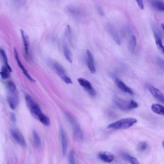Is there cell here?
<instances>
[{"mask_svg": "<svg viewBox=\"0 0 164 164\" xmlns=\"http://www.w3.org/2000/svg\"><path fill=\"white\" fill-rule=\"evenodd\" d=\"M148 144L145 142H140L138 146V149L140 151H144L146 150L148 148Z\"/></svg>", "mask_w": 164, "mask_h": 164, "instance_id": "obj_28", "label": "cell"}, {"mask_svg": "<svg viewBox=\"0 0 164 164\" xmlns=\"http://www.w3.org/2000/svg\"><path fill=\"white\" fill-rule=\"evenodd\" d=\"M26 103L31 113L36 119H38L43 124L48 125L50 123L49 118L43 114L39 105L29 95L25 97Z\"/></svg>", "mask_w": 164, "mask_h": 164, "instance_id": "obj_1", "label": "cell"}, {"mask_svg": "<svg viewBox=\"0 0 164 164\" xmlns=\"http://www.w3.org/2000/svg\"><path fill=\"white\" fill-rule=\"evenodd\" d=\"M151 109L154 113L158 114L163 116L164 114V107L162 105L158 103L152 104L151 106Z\"/></svg>", "mask_w": 164, "mask_h": 164, "instance_id": "obj_19", "label": "cell"}, {"mask_svg": "<svg viewBox=\"0 0 164 164\" xmlns=\"http://www.w3.org/2000/svg\"><path fill=\"white\" fill-rule=\"evenodd\" d=\"M114 102L120 110L124 111L131 110L139 106L137 102L133 100H126L115 98L114 99Z\"/></svg>", "mask_w": 164, "mask_h": 164, "instance_id": "obj_4", "label": "cell"}, {"mask_svg": "<svg viewBox=\"0 0 164 164\" xmlns=\"http://www.w3.org/2000/svg\"><path fill=\"white\" fill-rule=\"evenodd\" d=\"M0 56H1V59L5 63V66H6L10 72L12 71L11 70V68L8 64V60L6 54H5V51L4 50L1 48H0Z\"/></svg>", "mask_w": 164, "mask_h": 164, "instance_id": "obj_26", "label": "cell"}, {"mask_svg": "<svg viewBox=\"0 0 164 164\" xmlns=\"http://www.w3.org/2000/svg\"><path fill=\"white\" fill-rule=\"evenodd\" d=\"M78 81L80 85L91 96L94 97L96 96L97 93L96 91L91 83L88 80L84 78H80L78 79Z\"/></svg>", "mask_w": 164, "mask_h": 164, "instance_id": "obj_7", "label": "cell"}, {"mask_svg": "<svg viewBox=\"0 0 164 164\" xmlns=\"http://www.w3.org/2000/svg\"><path fill=\"white\" fill-rule=\"evenodd\" d=\"M161 27H162L163 30L164 29V24H161Z\"/></svg>", "mask_w": 164, "mask_h": 164, "instance_id": "obj_34", "label": "cell"}, {"mask_svg": "<svg viewBox=\"0 0 164 164\" xmlns=\"http://www.w3.org/2000/svg\"><path fill=\"white\" fill-rule=\"evenodd\" d=\"M10 71L6 66H3L0 71V75L3 79L6 80L9 78L10 76Z\"/></svg>", "mask_w": 164, "mask_h": 164, "instance_id": "obj_23", "label": "cell"}, {"mask_svg": "<svg viewBox=\"0 0 164 164\" xmlns=\"http://www.w3.org/2000/svg\"><path fill=\"white\" fill-rule=\"evenodd\" d=\"M63 50L65 57L68 61L70 63H72L71 51L67 44H65L63 45Z\"/></svg>", "mask_w": 164, "mask_h": 164, "instance_id": "obj_20", "label": "cell"}, {"mask_svg": "<svg viewBox=\"0 0 164 164\" xmlns=\"http://www.w3.org/2000/svg\"><path fill=\"white\" fill-rule=\"evenodd\" d=\"M152 29L154 34L155 43H156L157 47L161 52L163 53L164 46L160 34L157 29L154 27H152Z\"/></svg>", "mask_w": 164, "mask_h": 164, "instance_id": "obj_12", "label": "cell"}, {"mask_svg": "<svg viewBox=\"0 0 164 164\" xmlns=\"http://www.w3.org/2000/svg\"><path fill=\"white\" fill-rule=\"evenodd\" d=\"M20 31L24 43L25 55L28 57L29 56V48L30 44L29 38L27 34L23 30L21 29Z\"/></svg>", "mask_w": 164, "mask_h": 164, "instance_id": "obj_17", "label": "cell"}, {"mask_svg": "<svg viewBox=\"0 0 164 164\" xmlns=\"http://www.w3.org/2000/svg\"><path fill=\"white\" fill-rule=\"evenodd\" d=\"M116 84L120 90L125 93H127L131 95H134V93L131 89L127 86L124 83L118 79H116Z\"/></svg>", "mask_w": 164, "mask_h": 164, "instance_id": "obj_16", "label": "cell"}, {"mask_svg": "<svg viewBox=\"0 0 164 164\" xmlns=\"http://www.w3.org/2000/svg\"><path fill=\"white\" fill-rule=\"evenodd\" d=\"M87 54L88 67L91 73H95L96 71V69L93 54L89 50H87Z\"/></svg>", "mask_w": 164, "mask_h": 164, "instance_id": "obj_13", "label": "cell"}, {"mask_svg": "<svg viewBox=\"0 0 164 164\" xmlns=\"http://www.w3.org/2000/svg\"><path fill=\"white\" fill-rule=\"evenodd\" d=\"M7 102L10 108L14 110L18 107L19 100L16 92L14 93H10L7 99Z\"/></svg>", "mask_w": 164, "mask_h": 164, "instance_id": "obj_8", "label": "cell"}, {"mask_svg": "<svg viewBox=\"0 0 164 164\" xmlns=\"http://www.w3.org/2000/svg\"><path fill=\"white\" fill-rule=\"evenodd\" d=\"M99 159L105 163H110L114 159V155L107 152H101L99 154Z\"/></svg>", "mask_w": 164, "mask_h": 164, "instance_id": "obj_15", "label": "cell"}, {"mask_svg": "<svg viewBox=\"0 0 164 164\" xmlns=\"http://www.w3.org/2000/svg\"><path fill=\"white\" fill-rule=\"evenodd\" d=\"M108 33L118 45L120 44V37L116 28L113 25L108 24L106 27Z\"/></svg>", "mask_w": 164, "mask_h": 164, "instance_id": "obj_10", "label": "cell"}, {"mask_svg": "<svg viewBox=\"0 0 164 164\" xmlns=\"http://www.w3.org/2000/svg\"><path fill=\"white\" fill-rule=\"evenodd\" d=\"M48 63L63 81L67 84H72V81L67 76L65 69L59 63L51 59L49 60Z\"/></svg>", "mask_w": 164, "mask_h": 164, "instance_id": "obj_3", "label": "cell"}, {"mask_svg": "<svg viewBox=\"0 0 164 164\" xmlns=\"http://www.w3.org/2000/svg\"><path fill=\"white\" fill-rule=\"evenodd\" d=\"M7 87L10 93H14L16 91V87L15 84L12 81H8L7 83Z\"/></svg>", "mask_w": 164, "mask_h": 164, "instance_id": "obj_27", "label": "cell"}, {"mask_svg": "<svg viewBox=\"0 0 164 164\" xmlns=\"http://www.w3.org/2000/svg\"><path fill=\"white\" fill-rule=\"evenodd\" d=\"M68 13L74 18H77L79 17L80 15V10L76 7H68L67 9Z\"/></svg>", "mask_w": 164, "mask_h": 164, "instance_id": "obj_21", "label": "cell"}, {"mask_svg": "<svg viewBox=\"0 0 164 164\" xmlns=\"http://www.w3.org/2000/svg\"><path fill=\"white\" fill-rule=\"evenodd\" d=\"M147 87L149 91L152 96L158 101L162 103H164V99L163 94L159 90L155 88L154 86L148 84Z\"/></svg>", "mask_w": 164, "mask_h": 164, "instance_id": "obj_9", "label": "cell"}, {"mask_svg": "<svg viewBox=\"0 0 164 164\" xmlns=\"http://www.w3.org/2000/svg\"><path fill=\"white\" fill-rule=\"evenodd\" d=\"M68 159L69 163L70 164H73L76 163L74 152L73 151H70L69 154Z\"/></svg>", "mask_w": 164, "mask_h": 164, "instance_id": "obj_29", "label": "cell"}, {"mask_svg": "<svg viewBox=\"0 0 164 164\" xmlns=\"http://www.w3.org/2000/svg\"><path fill=\"white\" fill-rule=\"evenodd\" d=\"M69 121L71 123L73 129V137L77 140H81L83 139V134L78 123L74 118L70 114H66Z\"/></svg>", "mask_w": 164, "mask_h": 164, "instance_id": "obj_5", "label": "cell"}, {"mask_svg": "<svg viewBox=\"0 0 164 164\" xmlns=\"http://www.w3.org/2000/svg\"><path fill=\"white\" fill-rule=\"evenodd\" d=\"M10 133L16 142L19 145L24 147L27 146V144L23 135L18 129H11Z\"/></svg>", "mask_w": 164, "mask_h": 164, "instance_id": "obj_6", "label": "cell"}, {"mask_svg": "<svg viewBox=\"0 0 164 164\" xmlns=\"http://www.w3.org/2000/svg\"><path fill=\"white\" fill-rule=\"evenodd\" d=\"M14 56L15 57V58L16 59L17 63H18L19 67L21 69V70L22 71L23 73L27 72V70L26 69L23 65L22 64L20 60L18 53V52H17L16 48H14Z\"/></svg>", "mask_w": 164, "mask_h": 164, "instance_id": "obj_25", "label": "cell"}, {"mask_svg": "<svg viewBox=\"0 0 164 164\" xmlns=\"http://www.w3.org/2000/svg\"><path fill=\"white\" fill-rule=\"evenodd\" d=\"M137 39L134 35H132L129 42V48L131 52L133 53L136 49L137 45Z\"/></svg>", "mask_w": 164, "mask_h": 164, "instance_id": "obj_22", "label": "cell"}, {"mask_svg": "<svg viewBox=\"0 0 164 164\" xmlns=\"http://www.w3.org/2000/svg\"><path fill=\"white\" fill-rule=\"evenodd\" d=\"M60 134L61 140L62 153L63 156H65L67 150V141L65 132L62 128H60Z\"/></svg>", "mask_w": 164, "mask_h": 164, "instance_id": "obj_14", "label": "cell"}, {"mask_svg": "<svg viewBox=\"0 0 164 164\" xmlns=\"http://www.w3.org/2000/svg\"><path fill=\"white\" fill-rule=\"evenodd\" d=\"M33 137L34 146L36 148H39L41 145V140L38 134L35 131L33 132Z\"/></svg>", "mask_w": 164, "mask_h": 164, "instance_id": "obj_24", "label": "cell"}, {"mask_svg": "<svg viewBox=\"0 0 164 164\" xmlns=\"http://www.w3.org/2000/svg\"><path fill=\"white\" fill-rule=\"evenodd\" d=\"M10 118L11 120L13 123H15L16 121V116L15 114L11 113L10 115Z\"/></svg>", "mask_w": 164, "mask_h": 164, "instance_id": "obj_33", "label": "cell"}, {"mask_svg": "<svg viewBox=\"0 0 164 164\" xmlns=\"http://www.w3.org/2000/svg\"><path fill=\"white\" fill-rule=\"evenodd\" d=\"M151 5L155 10L159 11H163L164 10L163 2L160 0H152L151 2Z\"/></svg>", "mask_w": 164, "mask_h": 164, "instance_id": "obj_18", "label": "cell"}, {"mask_svg": "<svg viewBox=\"0 0 164 164\" xmlns=\"http://www.w3.org/2000/svg\"><path fill=\"white\" fill-rule=\"evenodd\" d=\"M120 156L125 161L132 164H139V161L136 158L132 156L128 152L124 151H120L119 152Z\"/></svg>", "mask_w": 164, "mask_h": 164, "instance_id": "obj_11", "label": "cell"}, {"mask_svg": "<svg viewBox=\"0 0 164 164\" xmlns=\"http://www.w3.org/2000/svg\"><path fill=\"white\" fill-rule=\"evenodd\" d=\"M157 62L158 65L163 70L164 68L163 60L161 57H158L157 58Z\"/></svg>", "mask_w": 164, "mask_h": 164, "instance_id": "obj_30", "label": "cell"}, {"mask_svg": "<svg viewBox=\"0 0 164 164\" xmlns=\"http://www.w3.org/2000/svg\"><path fill=\"white\" fill-rule=\"evenodd\" d=\"M96 9L98 13L100 16H103L104 15V12L102 9V7L99 5H96Z\"/></svg>", "mask_w": 164, "mask_h": 164, "instance_id": "obj_31", "label": "cell"}, {"mask_svg": "<svg viewBox=\"0 0 164 164\" xmlns=\"http://www.w3.org/2000/svg\"><path fill=\"white\" fill-rule=\"evenodd\" d=\"M141 10H143L144 8V5L143 0H135Z\"/></svg>", "mask_w": 164, "mask_h": 164, "instance_id": "obj_32", "label": "cell"}, {"mask_svg": "<svg viewBox=\"0 0 164 164\" xmlns=\"http://www.w3.org/2000/svg\"><path fill=\"white\" fill-rule=\"evenodd\" d=\"M137 121V120L134 118H126L110 124L108 128L115 130L126 129L134 125Z\"/></svg>", "mask_w": 164, "mask_h": 164, "instance_id": "obj_2", "label": "cell"}]
</instances>
